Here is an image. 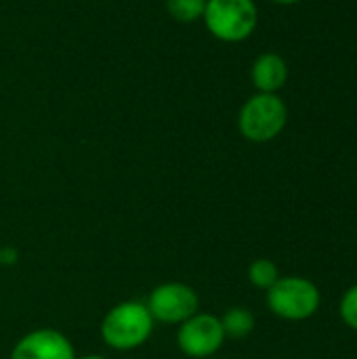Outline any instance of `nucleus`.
<instances>
[{
	"label": "nucleus",
	"instance_id": "obj_1",
	"mask_svg": "<svg viewBox=\"0 0 357 359\" xmlns=\"http://www.w3.org/2000/svg\"><path fill=\"white\" fill-rule=\"evenodd\" d=\"M154 324L143 301H122L103 316L99 334L114 351H135L149 341Z\"/></svg>",
	"mask_w": 357,
	"mask_h": 359
},
{
	"label": "nucleus",
	"instance_id": "obj_2",
	"mask_svg": "<svg viewBox=\"0 0 357 359\" xmlns=\"http://www.w3.org/2000/svg\"><path fill=\"white\" fill-rule=\"evenodd\" d=\"M267 309L286 322H305L320 311L322 292L318 284L303 276H280L265 292Z\"/></svg>",
	"mask_w": 357,
	"mask_h": 359
},
{
	"label": "nucleus",
	"instance_id": "obj_3",
	"mask_svg": "<svg viewBox=\"0 0 357 359\" xmlns=\"http://www.w3.org/2000/svg\"><path fill=\"white\" fill-rule=\"evenodd\" d=\"M288 124V107L280 95L257 93L240 107L238 130L250 143H269L278 139Z\"/></svg>",
	"mask_w": 357,
	"mask_h": 359
},
{
	"label": "nucleus",
	"instance_id": "obj_4",
	"mask_svg": "<svg viewBox=\"0 0 357 359\" xmlns=\"http://www.w3.org/2000/svg\"><path fill=\"white\" fill-rule=\"evenodd\" d=\"M204 25L221 42L236 44L248 40L259 25L255 0H206Z\"/></svg>",
	"mask_w": 357,
	"mask_h": 359
},
{
	"label": "nucleus",
	"instance_id": "obj_5",
	"mask_svg": "<svg viewBox=\"0 0 357 359\" xmlns=\"http://www.w3.org/2000/svg\"><path fill=\"white\" fill-rule=\"evenodd\" d=\"M145 307L154 322L179 326L200 311V297L183 282H164L149 292Z\"/></svg>",
	"mask_w": 357,
	"mask_h": 359
},
{
	"label": "nucleus",
	"instance_id": "obj_6",
	"mask_svg": "<svg viewBox=\"0 0 357 359\" xmlns=\"http://www.w3.org/2000/svg\"><path fill=\"white\" fill-rule=\"evenodd\" d=\"M227 337L221 326V318L215 313H202L198 311L177 328V347L183 355L191 359H210L215 358Z\"/></svg>",
	"mask_w": 357,
	"mask_h": 359
},
{
	"label": "nucleus",
	"instance_id": "obj_7",
	"mask_svg": "<svg viewBox=\"0 0 357 359\" xmlns=\"http://www.w3.org/2000/svg\"><path fill=\"white\" fill-rule=\"evenodd\" d=\"M72 341L53 328H38L23 334L11 349V359H76Z\"/></svg>",
	"mask_w": 357,
	"mask_h": 359
},
{
	"label": "nucleus",
	"instance_id": "obj_8",
	"mask_svg": "<svg viewBox=\"0 0 357 359\" xmlns=\"http://www.w3.org/2000/svg\"><path fill=\"white\" fill-rule=\"evenodd\" d=\"M250 80L257 93L278 95L288 82V63L278 53H263L252 61Z\"/></svg>",
	"mask_w": 357,
	"mask_h": 359
},
{
	"label": "nucleus",
	"instance_id": "obj_9",
	"mask_svg": "<svg viewBox=\"0 0 357 359\" xmlns=\"http://www.w3.org/2000/svg\"><path fill=\"white\" fill-rule=\"evenodd\" d=\"M221 326H223V332L227 339L240 341V339H246L248 334H252L257 320H255L252 311L246 307H229L221 316Z\"/></svg>",
	"mask_w": 357,
	"mask_h": 359
},
{
	"label": "nucleus",
	"instance_id": "obj_10",
	"mask_svg": "<svg viewBox=\"0 0 357 359\" xmlns=\"http://www.w3.org/2000/svg\"><path fill=\"white\" fill-rule=\"evenodd\" d=\"M248 282L259 290H269L280 280V269L271 259H257L248 265Z\"/></svg>",
	"mask_w": 357,
	"mask_h": 359
},
{
	"label": "nucleus",
	"instance_id": "obj_11",
	"mask_svg": "<svg viewBox=\"0 0 357 359\" xmlns=\"http://www.w3.org/2000/svg\"><path fill=\"white\" fill-rule=\"evenodd\" d=\"M206 8V0H166V11L175 21L194 23L202 19Z\"/></svg>",
	"mask_w": 357,
	"mask_h": 359
},
{
	"label": "nucleus",
	"instance_id": "obj_12",
	"mask_svg": "<svg viewBox=\"0 0 357 359\" xmlns=\"http://www.w3.org/2000/svg\"><path fill=\"white\" fill-rule=\"evenodd\" d=\"M339 316H341V322L349 328L357 332V284L349 286L341 301H339Z\"/></svg>",
	"mask_w": 357,
	"mask_h": 359
},
{
	"label": "nucleus",
	"instance_id": "obj_13",
	"mask_svg": "<svg viewBox=\"0 0 357 359\" xmlns=\"http://www.w3.org/2000/svg\"><path fill=\"white\" fill-rule=\"evenodd\" d=\"M19 259V250L13 246H0V265H15Z\"/></svg>",
	"mask_w": 357,
	"mask_h": 359
},
{
	"label": "nucleus",
	"instance_id": "obj_14",
	"mask_svg": "<svg viewBox=\"0 0 357 359\" xmlns=\"http://www.w3.org/2000/svg\"><path fill=\"white\" fill-rule=\"evenodd\" d=\"M276 4H282V6H292V4H299L301 0H271Z\"/></svg>",
	"mask_w": 357,
	"mask_h": 359
},
{
	"label": "nucleus",
	"instance_id": "obj_15",
	"mask_svg": "<svg viewBox=\"0 0 357 359\" xmlns=\"http://www.w3.org/2000/svg\"><path fill=\"white\" fill-rule=\"evenodd\" d=\"M76 359H107V358H103V355H99V353H88V355H80V358H76Z\"/></svg>",
	"mask_w": 357,
	"mask_h": 359
},
{
	"label": "nucleus",
	"instance_id": "obj_16",
	"mask_svg": "<svg viewBox=\"0 0 357 359\" xmlns=\"http://www.w3.org/2000/svg\"><path fill=\"white\" fill-rule=\"evenodd\" d=\"M210 359H215V358H210Z\"/></svg>",
	"mask_w": 357,
	"mask_h": 359
}]
</instances>
